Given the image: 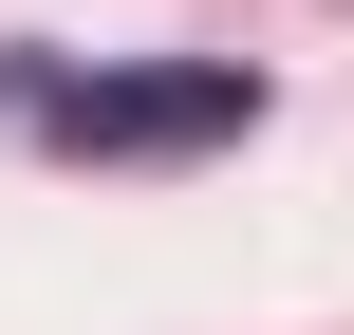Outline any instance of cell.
<instances>
[{
	"instance_id": "obj_1",
	"label": "cell",
	"mask_w": 354,
	"mask_h": 335,
	"mask_svg": "<svg viewBox=\"0 0 354 335\" xmlns=\"http://www.w3.org/2000/svg\"><path fill=\"white\" fill-rule=\"evenodd\" d=\"M37 131L93 149V168H149V149H224V131H261V75H243V56H187V75H56Z\"/></svg>"
}]
</instances>
